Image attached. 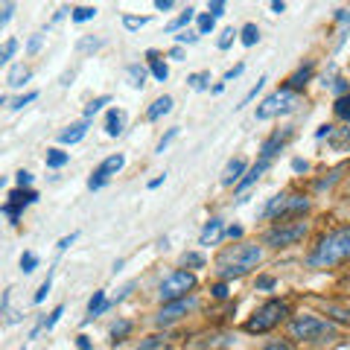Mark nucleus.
<instances>
[{"mask_svg":"<svg viewBox=\"0 0 350 350\" xmlns=\"http://www.w3.org/2000/svg\"><path fill=\"white\" fill-rule=\"evenodd\" d=\"M149 24V18H135V15H126L123 18V27L126 29H140V27H146Z\"/></svg>","mask_w":350,"mask_h":350,"instance_id":"32","label":"nucleus"},{"mask_svg":"<svg viewBox=\"0 0 350 350\" xmlns=\"http://www.w3.org/2000/svg\"><path fill=\"white\" fill-rule=\"evenodd\" d=\"M266 167H269V161H266V158H260V163H254V167H251V170L245 172V178H243V181H239V184H237V190H239V193H243V190H248V187H251V184H254V181L260 178V175H262V172H266Z\"/></svg>","mask_w":350,"mask_h":350,"instance_id":"12","label":"nucleus"},{"mask_svg":"<svg viewBox=\"0 0 350 350\" xmlns=\"http://www.w3.org/2000/svg\"><path fill=\"white\" fill-rule=\"evenodd\" d=\"M262 350H292V345L283 342V345H269V347H262Z\"/></svg>","mask_w":350,"mask_h":350,"instance_id":"58","label":"nucleus"},{"mask_svg":"<svg viewBox=\"0 0 350 350\" xmlns=\"http://www.w3.org/2000/svg\"><path fill=\"white\" fill-rule=\"evenodd\" d=\"M225 295H228V289H225V283H216V286H213V298H219V301H222V298H225Z\"/></svg>","mask_w":350,"mask_h":350,"instance_id":"51","label":"nucleus"},{"mask_svg":"<svg viewBox=\"0 0 350 350\" xmlns=\"http://www.w3.org/2000/svg\"><path fill=\"white\" fill-rule=\"evenodd\" d=\"M257 41H260V29L254 24H245L243 27V44H245V47H254Z\"/></svg>","mask_w":350,"mask_h":350,"instance_id":"28","label":"nucleus"},{"mask_svg":"<svg viewBox=\"0 0 350 350\" xmlns=\"http://www.w3.org/2000/svg\"><path fill=\"white\" fill-rule=\"evenodd\" d=\"M262 85H266V76H262V79H260V82H257L254 88H251V91H248V94H245V100H243V105H248L251 100H254V96L260 94V88H262Z\"/></svg>","mask_w":350,"mask_h":350,"instance_id":"43","label":"nucleus"},{"mask_svg":"<svg viewBox=\"0 0 350 350\" xmlns=\"http://www.w3.org/2000/svg\"><path fill=\"white\" fill-rule=\"evenodd\" d=\"M15 50H18V41H6V47H3V53H0V62H9L15 56Z\"/></svg>","mask_w":350,"mask_h":350,"instance_id":"40","label":"nucleus"},{"mask_svg":"<svg viewBox=\"0 0 350 350\" xmlns=\"http://www.w3.org/2000/svg\"><path fill=\"white\" fill-rule=\"evenodd\" d=\"M36 266H38V257L36 254H24V257H21V269H24L27 275H29V271H36Z\"/></svg>","mask_w":350,"mask_h":350,"instance_id":"35","label":"nucleus"},{"mask_svg":"<svg viewBox=\"0 0 350 350\" xmlns=\"http://www.w3.org/2000/svg\"><path fill=\"white\" fill-rule=\"evenodd\" d=\"M283 9H286V3H280V0H275V3H271V12H283Z\"/></svg>","mask_w":350,"mask_h":350,"instance_id":"59","label":"nucleus"},{"mask_svg":"<svg viewBox=\"0 0 350 350\" xmlns=\"http://www.w3.org/2000/svg\"><path fill=\"white\" fill-rule=\"evenodd\" d=\"M123 123H126V114L123 111H108V120H105V131L111 137H117V135H123Z\"/></svg>","mask_w":350,"mask_h":350,"instance_id":"14","label":"nucleus"},{"mask_svg":"<svg viewBox=\"0 0 350 350\" xmlns=\"http://www.w3.org/2000/svg\"><path fill=\"white\" fill-rule=\"evenodd\" d=\"M213 24H216V18H213V15H202V18H199V32H211Z\"/></svg>","mask_w":350,"mask_h":350,"instance_id":"41","label":"nucleus"},{"mask_svg":"<svg viewBox=\"0 0 350 350\" xmlns=\"http://www.w3.org/2000/svg\"><path fill=\"white\" fill-rule=\"evenodd\" d=\"M76 345H79V350H88V347H91V342H88L85 336H79V342H76Z\"/></svg>","mask_w":350,"mask_h":350,"instance_id":"60","label":"nucleus"},{"mask_svg":"<svg viewBox=\"0 0 350 350\" xmlns=\"http://www.w3.org/2000/svg\"><path fill=\"white\" fill-rule=\"evenodd\" d=\"M123 163H126V158L123 155H111V158H105L100 167H96V172L91 175V181H88V187L91 190H100V187H105V181L111 178L114 172H120L123 170Z\"/></svg>","mask_w":350,"mask_h":350,"instance_id":"9","label":"nucleus"},{"mask_svg":"<svg viewBox=\"0 0 350 350\" xmlns=\"http://www.w3.org/2000/svg\"><path fill=\"white\" fill-rule=\"evenodd\" d=\"M137 350H175V347L167 342V336H152V338H146V342L140 345Z\"/></svg>","mask_w":350,"mask_h":350,"instance_id":"22","label":"nucleus"},{"mask_svg":"<svg viewBox=\"0 0 350 350\" xmlns=\"http://www.w3.org/2000/svg\"><path fill=\"white\" fill-rule=\"evenodd\" d=\"M310 207V202L304 199V196H275L269 204H266V211H262V216H289V213H301Z\"/></svg>","mask_w":350,"mask_h":350,"instance_id":"8","label":"nucleus"},{"mask_svg":"<svg viewBox=\"0 0 350 350\" xmlns=\"http://www.w3.org/2000/svg\"><path fill=\"white\" fill-rule=\"evenodd\" d=\"M29 79V70L24 68V64H18V68H12V70H9V85H12V88H18V85H24Z\"/></svg>","mask_w":350,"mask_h":350,"instance_id":"24","label":"nucleus"},{"mask_svg":"<svg viewBox=\"0 0 350 350\" xmlns=\"http://www.w3.org/2000/svg\"><path fill=\"white\" fill-rule=\"evenodd\" d=\"M193 286H196V278L190 275V271H172V275L161 283V301L163 304L184 301Z\"/></svg>","mask_w":350,"mask_h":350,"instance_id":"6","label":"nucleus"},{"mask_svg":"<svg viewBox=\"0 0 350 350\" xmlns=\"http://www.w3.org/2000/svg\"><path fill=\"white\" fill-rule=\"evenodd\" d=\"M64 163H68V152H62V149H50L47 152V167H64Z\"/></svg>","mask_w":350,"mask_h":350,"instance_id":"27","label":"nucleus"},{"mask_svg":"<svg viewBox=\"0 0 350 350\" xmlns=\"http://www.w3.org/2000/svg\"><path fill=\"white\" fill-rule=\"evenodd\" d=\"M36 96H38L36 91H29V94H24V96H18V100L12 103V108H15V111H18V108H24L27 103H32V100H36Z\"/></svg>","mask_w":350,"mask_h":350,"instance_id":"42","label":"nucleus"},{"mask_svg":"<svg viewBox=\"0 0 350 350\" xmlns=\"http://www.w3.org/2000/svg\"><path fill=\"white\" fill-rule=\"evenodd\" d=\"M12 9H15L12 3H6V6H3V18H0V24H6V21L12 18Z\"/></svg>","mask_w":350,"mask_h":350,"instance_id":"55","label":"nucleus"},{"mask_svg":"<svg viewBox=\"0 0 350 350\" xmlns=\"http://www.w3.org/2000/svg\"><path fill=\"white\" fill-rule=\"evenodd\" d=\"M175 137H178V129H170V131H167V135H163V137H161V144H158V152H163V149H167V146L172 144V140H175Z\"/></svg>","mask_w":350,"mask_h":350,"instance_id":"39","label":"nucleus"},{"mask_svg":"<svg viewBox=\"0 0 350 350\" xmlns=\"http://www.w3.org/2000/svg\"><path fill=\"white\" fill-rule=\"evenodd\" d=\"M175 38H178L181 44H196V41H199V36H193V32H187V29H184L181 36H175Z\"/></svg>","mask_w":350,"mask_h":350,"instance_id":"46","label":"nucleus"},{"mask_svg":"<svg viewBox=\"0 0 350 350\" xmlns=\"http://www.w3.org/2000/svg\"><path fill=\"white\" fill-rule=\"evenodd\" d=\"M292 137V131L286 129V131H275V135H271L269 140H266V144H262V158H266V161H271V155H275V152L283 146V144H286V140Z\"/></svg>","mask_w":350,"mask_h":350,"instance_id":"11","label":"nucleus"},{"mask_svg":"<svg viewBox=\"0 0 350 350\" xmlns=\"http://www.w3.org/2000/svg\"><path fill=\"white\" fill-rule=\"evenodd\" d=\"M196 306L193 298H184V301H175V304H163V310L158 312V324H172V321H178L181 315H187L190 310Z\"/></svg>","mask_w":350,"mask_h":350,"instance_id":"10","label":"nucleus"},{"mask_svg":"<svg viewBox=\"0 0 350 350\" xmlns=\"http://www.w3.org/2000/svg\"><path fill=\"white\" fill-rule=\"evenodd\" d=\"M105 310V292H94V298H91V304H88V319L85 321H91V319H96Z\"/></svg>","mask_w":350,"mask_h":350,"instance_id":"21","label":"nucleus"},{"mask_svg":"<svg viewBox=\"0 0 350 350\" xmlns=\"http://www.w3.org/2000/svg\"><path fill=\"white\" fill-rule=\"evenodd\" d=\"M73 243H76V234H70V237H64V239H62V243H59V248L64 251V248H70Z\"/></svg>","mask_w":350,"mask_h":350,"instance_id":"53","label":"nucleus"},{"mask_svg":"<svg viewBox=\"0 0 350 350\" xmlns=\"http://www.w3.org/2000/svg\"><path fill=\"white\" fill-rule=\"evenodd\" d=\"M298 94L292 91V88H283V91L278 94H271L262 100V105L257 108V120H271V117H278V114H289L298 108Z\"/></svg>","mask_w":350,"mask_h":350,"instance_id":"5","label":"nucleus"},{"mask_svg":"<svg viewBox=\"0 0 350 350\" xmlns=\"http://www.w3.org/2000/svg\"><path fill=\"white\" fill-rule=\"evenodd\" d=\"M222 12H225V3H222V0H213V3H211V15L219 18Z\"/></svg>","mask_w":350,"mask_h":350,"instance_id":"48","label":"nucleus"},{"mask_svg":"<svg viewBox=\"0 0 350 350\" xmlns=\"http://www.w3.org/2000/svg\"><path fill=\"white\" fill-rule=\"evenodd\" d=\"M155 9H161V12H167V9H172V0H155Z\"/></svg>","mask_w":350,"mask_h":350,"instance_id":"54","label":"nucleus"},{"mask_svg":"<svg viewBox=\"0 0 350 350\" xmlns=\"http://www.w3.org/2000/svg\"><path fill=\"white\" fill-rule=\"evenodd\" d=\"M146 59H149L152 76H155L158 82H163V79H167V76H170V68H167V64H163V62L158 59V53H155V50H149V53H146Z\"/></svg>","mask_w":350,"mask_h":350,"instance_id":"18","label":"nucleus"},{"mask_svg":"<svg viewBox=\"0 0 350 350\" xmlns=\"http://www.w3.org/2000/svg\"><path fill=\"white\" fill-rule=\"evenodd\" d=\"M350 257V228H342V231H333L327 234L315 251L310 254V266L312 269H330V266H338Z\"/></svg>","mask_w":350,"mask_h":350,"instance_id":"1","label":"nucleus"},{"mask_svg":"<svg viewBox=\"0 0 350 350\" xmlns=\"http://www.w3.org/2000/svg\"><path fill=\"white\" fill-rule=\"evenodd\" d=\"M85 135H88V123H76V126H70L68 131H62L59 140H62V144H79Z\"/></svg>","mask_w":350,"mask_h":350,"instance_id":"19","label":"nucleus"},{"mask_svg":"<svg viewBox=\"0 0 350 350\" xmlns=\"http://www.w3.org/2000/svg\"><path fill=\"white\" fill-rule=\"evenodd\" d=\"M62 312H64V306H56V310H53V315H50V319L44 321V327H47V330H50V327H53V324H56V321L62 319Z\"/></svg>","mask_w":350,"mask_h":350,"instance_id":"45","label":"nucleus"},{"mask_svg":"<svg viewBox=\"0 0 350 350\" xmlns=\"http://www.w3.org/2000/svg\"><path fill=\"white\" fill-rule=\"evenodd\" d=\"M292 170H295V172H306V170H310V163L301 161V158H295V161H292Z\"/></svg>","mask_w":350,"mask_h":350,"instance_id":"49","label":"nucleus"},{"mask_svg":"<svg viewBox=\"0 0 350 350\" xmlns=\"http://www.w3.org/2000/svg\"><path fill=\"white\" fill-rule=\"evenodd\" d=\"M94 15H96L94 6H79V9H73V21H76V24H82V21H91Z\"/></svg>","mask_w":350,"mask_h":350,"instance_id":"30","label":"nucleus"},{"mask_svg":"<svg viewBox=\"0 0 350 350\" xmlns=\"http://www.w3.org/2000/svg\"><path fill=\"white\" fill-rule=\"evenodd\" d=\"M190 21H193V9H187V12H184V15L178 18V21H172V24H170L167 29H170V32H175V29H181V27H187V24H190Z\"/></svg>","mask_w":350,"mask_h":350,"instance_id":"34","label":"nucleus"},{"mask_svg":"<svg viewBox=\"0 0 350 350\" xmlns=\"http://www.w3.org/2000/svg\"><path fill=\"white\" fill-rule=\"evenodd\" d=\"M76 50L79 53H91V50H100V38H82L76 44Z\"/></svg>","mask_w":350,"mask_h":350,"instance_id":"33","label":"nucleus"},{"mask_svg":"<svg viewBox=\"0 0 350 350\" xmlns=\"http://www.w3.org/2000/svg\"><path fill=\"white\" fill-rule=\"evenodd\" d=\"M228 237H231V239L243 237V228H239V225H231V228H228Z\"/></svg>","mask_w":350,"mask_h":350,"instance_id":"56","label":"nucleus"},{"mask_svg":"<svg viewBox=\"0 0 350 350\" xmlns=\"http://www.w3.org/2000/svg\"><path fill=\"white\" fill-rule=\"evenodd\" d=\"M234 36H237V29H234V27H228V29L222 32V38H219V50L231 47V41H234Z\"/></svg>","mask_w":350,"mask_h":350,"instance_id":"38","label":"nucleus"},{"mask_svg":"<svg viewBox=\"0 0 350 350\" xmlns=\"http://www.w3.org/2000/svg\"><path fill=\"white\" fill-rule=\"evenodd\" d=\"M181 262H184V266H190V269H202L204 266V257L196 254V251H187V254L181 257Z\"/></svg>","mask_w":350,"mask_h":350,"instance_id":"31","label":"nucleus"},{"mask_svg":"<svg viewBox=\"0 0 350 350\" xmlns=\"http://www.w3.org/2000/svg\"><path fill=\"white\" fill-rule=\"evenodd\" d=\"M327 140H330L333 152H345V149H350V129H333V135Z\"/></svg>","mask_w":350,"mask_h":350,"instance_id":"13","label":"nucleus"},{"mask_svg":"<svg viewBox=\"0 0 350 350\" xmlns=\"http://www.w3.org/2000/svg\"><path fill=\"white\" fill-rule=\"evenodd\" d=\"M333 88H336V91L345 96V91H347V82H345V79H336V85H333Z\"/></svg>","mask_w":350,"mask_h":350,"instance_id":"57","label":"nucleus"},{"mask_svg":"<svg viewBox=\"0 0 350 350\" xmlns=\"http://www.w3.org/2000/svg\"><path fill=\"white\" fill-rule=\"evenodd\" d=\"M170 111H172V96H161V100L152 103V108L146 111V117H149V120H158V117L170 114Z\"/></svg>","mask_w":350,"mask_h":350,"instance_id":"20","label":"nucleus"},{"mask_svg":"<svg viewBox=\"0 0 350 350\" xmlns=\"http://www.w3.org/2000/svg\"><path fill=\"white\" fill-rule=\"evenodd\" d=\"M41 41H44L41 36H32V38H29V44H27V53H38V47H41Z\"/></svg>","mask_w":350,"mask_h":350,"instance_id":"47","label":"nucleus"},{"mask_svg":"<svg viewBox=\"0 0 350 350\" xmlns=\"http://www.w3.org/2000/svg\"><path fill=\"white\" fill-rule=\"evenodd\" d=\"M243 172H245V161H243V158H234V161L225 167V172H222V184L239 181V175H243Z\"/></svg>","mask_w":350,"mask_h":350,"instance_id":"16","label":"nucleus"},{"mask_svg":"<svg viewBox=\"0 0 350 350\" xmlns=\"http://www.w3.org/2000/svg\"><path fill=\"white\" fill-rule=\"evenodd\" d=\"M129 79L135 88H144L146 85V68L144 64H129Z\"/></svg>","mask_w":350,"mask_h":350,"instance_id":"23","label":"nucleus"},{"mask_svg":"<svg viewBox=\"0 0 350 350\" xmlns=\"http://www.w3.org/2000/svg\"><path fill=\"white\" fill-rule=\"evenodd\" d=\"M257 286H260V289H271V286H275V278H260Z\"/></svg>","mask_w":350,"mask_h":350,"instance_id":"52","label":"nucleus"},{"mask_svg":"<svg viewBox=\"0 0 350 350\" xmlns=\"http://www.w3.org/2000/svg\"><path fill=\"white\" fill-rule=\"evenodd\" d=\"M289 336L301 338V342H333L338 336V327L319 315H298L289 321Z\"/></svg>","mask_w":350,"mask_h":350,"instance_id":"3","label":"nucleus"},{"mask_svg":"<svg viewBox=\"0 0 350 350\" xmlns=\"http://www.w3.org/2000/svg\"><path fill=\"white\" fill-rule=\"evenodd\" d=\"M219 237H222V219H211V222L204 225V231H202V237H199V243H202V245L216 243Z\"/></svg>","mask_w":350,"mask_h":350,"instance_id":"15","label":"nucleus"},{"mask_svg":"<svg viewBox=\"0 0 350 350\" xmlns=\"http://www.w3.org/2000/svg\"><path fill=\"white\" fill-rule=\"evenodd\" d=\"M108 103H111V96H96V100L88 103V108H85V117H94L96 111H103V105H108Z\"/></svg>","mask_w":350,"mask_h":350,"instance_id":"29","label":"nucleus"},{"mask_svg":"<svg viewBox=\"0 0 350 350\" xmlns=\"http://www.w3.org/2000/svg\"><path fill=\"white\" fill-rule=\"evenodd\" d=\"M262 260V251L257 245H234L219 257V275L222 278H239L251 271Z\"/></svg>","mask_w":350,"mask_h":350,"instance_id":"2","label":"nucleus"},{"mask_svg":"<svg viewBox=\"0 0 350 350\" xmlns=\"http://www.w3.org/2000/svg\"><path fill=\"white\" fill-rule=\"evenodd\" d=\"M18 184H21V187H27V184H32V175L27 170H21L18 172Z\"/></svg>","mask_w":350,"mask_h":350,"instance_id":"50","label":"nucleus"},{"mask_svg":"<svg viewBox=\"0 0 350 350\" xmlns=\"http://www.w3.org/2000/svg\"><path fill=\"white\" fill-rule=\"evenodd\" d=\"M207 79H211L207 73H193V76H190V88H196V91H202V88H207Z\"/></svg>","mask_w":350,"mask_h":350,"instance_id":"36","label":"nucleus"},{"mask_svg":"<svg viewBox=\"0 0 350 350\" xmlns=\"http://www.w3.org/2000/svg\"><path fill=\"white\" fill-rule=\"evenodd\" d=\"M286 312H289V306L283 301H269L245 321V330L248 333H269V330H275L283 319H286Z\"/></svg>","mask_w":350,"mask_h":350,"instance_id":"4","label":"nucleus"},{"mask_svg":"<svg viewBox=\"0 0 350 350\" xmlns=\"http://www.w3.org/2000/svg\"><path fill=\"white\" fill-rule=\"evenodd\" d=\"M36 199H38V193L36 190H24V187H18V190L9 193V204H15V207H27Z\"/></svg>","mask_w":350,"mask_h":350,"instance_id":"17","label":"nucleus"},{"mask_svg":"<svg viewBox=\"0 0 350 350\" xmlns=\"http://www.w3.org/2000/svg\"><path fill=\"white\" fill-rule=\"evenodd\" d=\"M310 76H312V64H306L304 70H298V73H295L292 79H289V88H292V91H298V88L306 85V79H310Z\"/></svg>","mask_w":350,"mask_h":350,"instance_id":"26","label":"nucleus"},{"mask_svg":"<svg viewBox=\"0 0 350 350\" xmlns=\"http://www.w3.org/2000/svg\"><path fill=\"white\" fill-rule=\"evenodd\" d=\"M304 237H306V225L304 222H280L278 228H271V231L262 237V243L271 245V248H286V245L301 243Z\"/></svg>","mask_w":350,"mask_h":350,"instance_id":"7","label":"nucleus"},{"mask_svg":"<svg viewBox=\"0 0 350 350\" xmlns=\"http://www.w3.org/2000/svg\"><path fill=\"white\" fill-rule=\"evenodd\" d=\"M129 330H131V324H129V321H120V324H114V327H111V336H114V342H120V338H123Z\"/></svg>","mask_w":350,"mask_h":350,"instance_id":"37","label":"nucleus"},{"mask_svg":"<svg viewBox=\"0 0 350 350\" xmlns=\"http://www.w3.org/2000/svg\"><path fill=\"white\" fill-rule=\"evenodd\" d=\"M50 283H53V278H47V280H44V283H41V289L36 292V304H41L44 298H47V292H50Z\"/></svg>","mask_w":350,"mask_h":350,"instance_id":"44","label":"nucleus"},{"mask_svg":"<svg viewBox=\"0 0 350 350\" xmlns=\"http://www.w3.org/2000/svg\"><path fill=\"white\" fill-rule=\"evenodd\" d=\"M336 117L345 120V123H350V94H345V96H338L336 100Z\"/></svg>","mask_w":350,"mask_h":350,"instance_id":"25","label":"nucleus"}]
</instances>
